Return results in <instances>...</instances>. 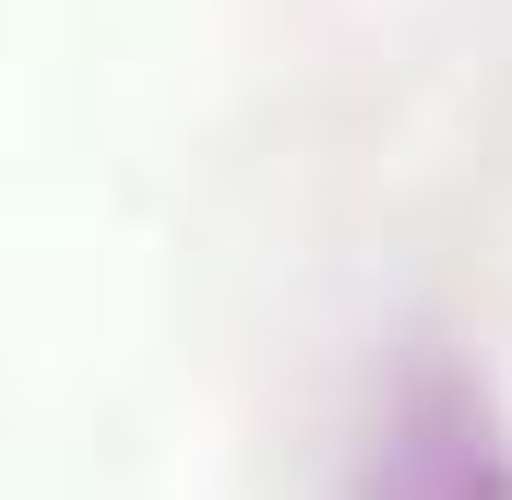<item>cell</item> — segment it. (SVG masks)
I'll return each mask as SVG.
<instances>
[{
    "label": "cell",
    "mask_w": 512,
    "mask_h": 500,
    "mask_svg": "<svg viewBox=\"0 0 512 500\" xmlns=\"http://www.w3.org/2000/svg\"><path fill=\"white\" fill-rule=\"evenodd\" d=\"M346 500H512L501 393L465 358H417L393 381V405L370 417V453H358V489Z\"/></svg>",
    "instance_id": "6da1fadb"
}]
</instances>
